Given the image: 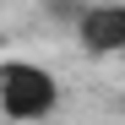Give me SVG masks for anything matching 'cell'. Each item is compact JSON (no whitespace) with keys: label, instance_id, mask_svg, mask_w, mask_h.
Masks as SVG:
<instances>
[{"label":"cell","instance_id":"6da1fadb","mask_svg":"<svg viewBox=\"0 0 125 125\" xmlns=\"http://www.w3.org/2000/svg\"><path fill=\"white\" fill-rule=\"evenodd\" d=\"M60 109V82L54 71L33 60H0V114L16 125H38Z\"/></svg>","mask_w":125,"mask_h":125},{"label":"cell","instance_id":"7a4b0ae2","mask_svg":"<svg viewBox=\"0 0 125 125\" xmlns=\"http://www.w3.org/2000/svg\"><path fill=\"white\" fill-rule=\"evenodd\" d=\"M76 44L87 54H125V0H98L76 16Z\"/></svg>","mask_w":125,"mask_h":125}]
</instances>
